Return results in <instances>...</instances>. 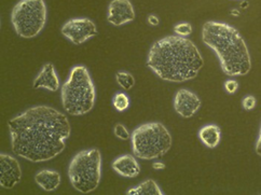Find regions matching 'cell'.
I'll return each instance as SVG.
<instances>
[{"label":"cell","mask_w":261,"mask_h":195,"mask_svg":"<svg viewBox=\"0 0 261 195\" xmlns=\"http://www.w3.org/2000/svg\"><path fill=\"white\" fill-rule=\"evenodd\" d=\"M14 154L34 163L61 154L71 133L67 117L49 106H36L8 122Z\"/></svg>","instance_id":"obj_1"},{"label":"cell","mask_w":261,"mask_h":195,"mask_svg":"<svg viewBox=\"0 0 261 195\" xmlns=\"http://www.w3.org/2000/svg\"><path fill=\"white\" fill-rule=\"evenodd\" d=\"M147 66L160 79L180 83L197 78L204 66V60L190 39L167 36L151 45Z\"/></svg>","instance_id":"obj_2"},{"label":"cell","mask_w":261,"mask_h":195,"mask_svg":"<svg viewBox=\"0 0 261 195\" xmlns=\"http://www.w3.org/2000/svg\"><path fill=\"white\" fill-rule=\"evenodd\" d=\"M202 40L211 48L229 77L245 76L251 69L247 45L234 27L222 22L208 21L202 27Z\"/></svg>","instance_id":"obj_3"},{"label":"cell","mask_w":261,"mask_h":195,"mask_svg":"<svg viewBox=\"0 0 261 195\" xmlns=\"http://www.w3.org/2000/svg\"><path fill=\"white\" fill-rule=\"evenodd\" d=\"M64 110L71 116H85L94 107L96 92L86 66H74L61 90Z\"/></svg>","instance_id":"obj_4"},{"label":"cell","mask_w":261,"mask_h":195,"mask_svg":"<svg viewBox=\"0 0 261 195\" xmlns=\"http://www.w3.org/2000/svg\"><path fill=\"white\" fill-rule=\"evenodd\" d=\"M134 155L142 160L163 156L172 147L171 133L162 123L150 122L136 127L130 136Z\"/></svg>","instance_id":"obj_5"},{"label":"cell","mask_w":261,"mask_h":195,"mask_svg":"<svg viewBox=\"0 0 261 195\" xmlns=\"http://www.w3.org/2000/svg\"><path fill=\"white\" fill-rule=\"evenodd\" d=\"M68 178L74 190L87 194L97 189L101 179V154L97 149L82 150L72 157Z\"/></svg>","instance_id":"obj_6"},{"label":"cell","mask_w":261,"mask_h":195,"mask_svg":"<svg viewBox=\"0 0 261 195\" xmlns=\"http://www.w3.org/2000/svg\"><path fill=\"white\" fill-rule=\"evenodd\" d=\"M46 15L44 0H20L12 9L11 23L18 36L31 39L44 29Z\"/></svg>","instance_id":"obj_7"},{"label":"cell","mask_w":261,"mask_h":195,"mask_svg":"<svg viewBox=\"0 0 261 195\" xmlns=\"http://www.w3.org/2000/svg\"><path fill=\"white\" fill-rule=\"evenodd\" d=\"M62 35L73 44H82L97 35L95 23L87 17L71 18L62 27Z\"/></svg>","instance_id":"obj_8"},{"label":"cell","mask_w":261,"mask_h":195,"mask_svg":"<svg viewBox=\"0 0 261 195\" xmlns=\"http://www.w3.org/2000/svg\"><path fill=\"white\" fill-rule=\"evenodd\" d=\"M22 170L18 161L7 153L0 154V185L4 189H12L20 182Z\"/></svg>","instance_id":"obj_9"},{"label":"cell","mask_w":261,"mask_h":195,"mask_svg":"<svg viewBox=\"0 0 261 195\" xmlns=\"http://www.w3.org/2000/svg\"><path fill=\"white\" fill-rule=\"evenodd\" d=\"M202 106L200 97L195 93L180 89L177 91L174 97V109L180 117L189 119L198 113Z\"/></svg>","instance_id":"obj_10"},{"label":"cell","mask_w":261,"mask_h":195,"mask_svg":"<svg viewBox=\"0 0 261 195\" xmlns=\"http://www.w3.org/2000/svg\"><path fill=\"white\" fill-rule=\"evenodd\" d=\"M135 11L129 0H111L108 6L107 21L114 26H122L134 21Z\"/></svg>","instance_id":"obj_11"},{"label":"cell","mask_w":261,"mask_h":195,"mask_svg":"<svg viewBox=\"0 0 261 195\" xmlns=\"http://www.w3.org/2000/svg\"><path fill=\"white\" fill-rule=\"evenodd\" d=\"M33 87L36 90L44 89L50 92H57L60 89V79L53 64L48 63L43 65L38 76L34 80Z\"/></svg>","instance_id":"obj_12"},{"label":"cell","mask_w":261,"mask_h":195,"mask_svg":"<svg viewBox=\"0 0 261 195\" xmlns=\"http://www.w3.org/2000/svg\"><path fill=\"white\" fill-rule=\"evenodd\" d=\"M113 170L125 178H135L141 173V166L133 155H121L111 164Z\"/></svg>","instance_id":"obj_13"},{"label":"cell","mask_w":261,"mask_h":195,"mask_svg":"<svg viewBox=\"0 0 261 195\" xmlns=\"http://www.w3.org/2000/svg\"><path fill=\"white\" fill-rule=\"evenodd\" d=\"M35 181L44 191H55L61 184V175L52 170H42L35 176Z\"/></svg>","instance_id":"obj_14"},{"label":"cell","mask_w":261,"mask_h":195,"mask_svg":"<svg viewBox=\"0 0 261 195\" xmlns=\"http://www.w3.org/2000/svg\"><path fill=\"white\" fill-rule=\"evenodd\" d=\"M199 138L204 146H206L210 149H214L220 143L221 129L216 124L205 125L199 131Z\"/></svg>","instance_id":"obj_15"},{"label":"cell","mask_w":261,"mask_h":195,"mask_svg":"<svg viewBox=\"0 0 261 195\" xmlns=\"http://www.w3.org/2000/svg\"><path fill=\"white\" fill-rule=\"evenodd\" d=\"M127 195H163L161 188L158 185V183L149 179L144 181L143 183L136 185L134 188H130L127 192Z\"/></svg>","instance_id":"obj_16"},{"label":"cell","mask_w":261,"mask_h":195,"mask_svg":"<svg viewBox=\"0 0 261 195\" xmlns=\"http://www.w3.org/2000/svg\"><path fill=\"white\" fill-rule=\"evenodd\" d=\"M116 81L118 85L125 91H129L135 85V79L126 71H119L116 75Z\"/></svg>","instance_id":"obj_17"},{"label":"cell","mask_w":261,"mask_h":195,"mask_svg":"<svg viewBox=\"0 0 261 195\" xmlns=\"http://www.w3.org/2000/svg\"><path fill=\"white\" fill-rule=\"evenodd\" d=\"M114 107L119 113H123L129 106V98L124 93H118L114 97Z\"/></svg>","instance_id":"obj_18"},{"label":"cell","mask_w":261,"mask_h":195,"mask_svg":"<svg viewBox=\"0 0 261 195\" xmlns=\"http://www.w3.org/2000/svg\"><path fill=\"white\" fill-rule=\"evenodd\" d=\"M174 32H175V34H177L178 36L187 37L192 33V25L190 23H187V22L179 23V24L175 25Z\"/></svg>","instance_id":"obj_19"},{"label":"cell","mask_w":261,"mask_h":195,"mask_svg":"<svg viewBox=\"0 0 261 195\" xmlns=\"http://www.w3.org/2000/svg\"><path fill=\"white\" fill-rule=\"evenodd\" d=\"M114 133H115V136L117 138L121 139V141H127L128 138H130V135H129V132L127 131V128L121 123H118L115 126Z\"/></svg>","instance_id":"obj_20"},{"label":"cell","mask_w":261,"mask_h":195,"mask_svg":"<svg viewBox=\"0 0 261 195\" xmlns=\"http://www.w3.org/2000/svg\"><path fill=\"white\" fill-rule=\"evenodd\" d=\"M257 100L253 95H247L246 97L243 98V101H242V105H243V108L247 111L253 110L256 107Z\"/></svg>","instance_id":"obj_21"},{"label":"cell","mask_w":261,"mask_h":195,"mask_svg":"<svg viewBox=\"0 0 261 195\" xmlns=\"http://www.w3.org/2000/svg\"><path fill=\"white\" fill-rule=\"evenodd\" d=\"M225 89L226 91L229 93V94H234V93L238 91L239 89V83L238 81L233 80V79H230V80H227L225 82Z\"/></svg>","instance_id":"obj_22"},{"label":"cell","mask_w":261,"mask_h":195,"mask_svg":"<svg viewBox=\"0 0 261 195\" xmlns=\"http://www.w3.org/2000/svg\"><path fill=\"white\" fill-rule=\"evenodd\" d=\"M256 152L258 155L261 156V125H260V129H259V134L257 137V142H256Z\"/></svg>","instance_id":"obj_23"},{"label":"cell","mask_w":261,"mask_h":195,"mask_svg":"<svg viewBox=\"0 0 261 195\" xmlns=\"http://www.w3.org/2000/svg\"><path fill=\"white\" fill-rule=\"evenodd\" d=\"M148 22L150 23L152 26H154V25L159 24V18H158L154 15H150V16H149V18H148Z\"/></svg>","instance_id":"obj_24"}]
</instances>
